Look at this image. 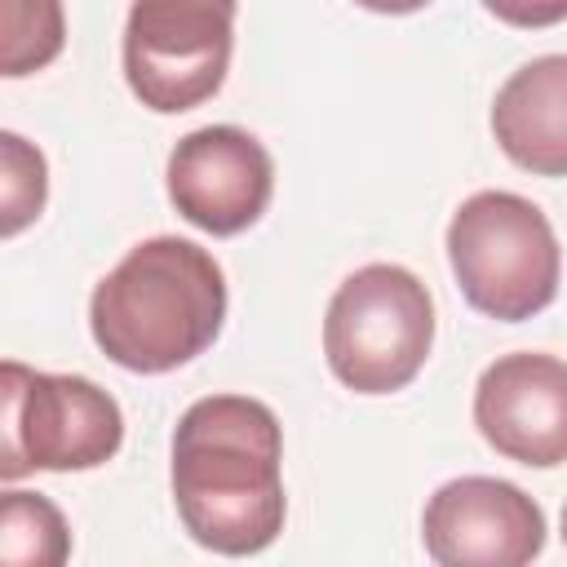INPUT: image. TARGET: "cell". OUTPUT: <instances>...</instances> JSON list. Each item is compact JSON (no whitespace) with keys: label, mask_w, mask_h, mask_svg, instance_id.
Here are the masks:
<instances>
[{"label":"cell","mask_w":567,"mask_h":567,"mask_svg":"<svg viewBox=\"0 0 567 567\" xmlns=\"http://www.w3.org/2000/svg\"><path fill=\"white\" fill-rule=\"evenodd\" d=\"M230 44L235 4L226 0L133 4L124 22V80L142 106L177 115L221 89Z\"/></svg>","instance_id":"6"},{"label":"cell","mask_w":567,"mask_h":567,"mask_svg":"<svg viewBox=\"0 0 567 567\" xmlns=\"http://www.w3.org/2000/svg\"><path fill=\"white\" fill-rule=\"evenodd\" d=\"M474 425L509 461L549 470L567 461V363L518 350L483 368L474 385Z\"/></svg>","instance_id":"9"},{"label":"cell","mask_w":567,"mask_h":567,"mask_svg":"<svg viewBox=\"0 0 567 567\" xmlns=\"http://www.w3.org/2000/svg\"><path fill=\"white\" fill-rule=\"evenodd\" d=\"M164 177L173 208L208 235L248 230L266 213L275 190L270 151L235 124H208L186 133L173 146Z\"/></svg>","instance_id":"8"},{"label":"cell","mask_w":567,"mask_h":567,"mask_svg":"<svg viewBox=\"0 0 567 567\" xmlns=\"http://www.w3.org/2000/svg\"><path fill=\"white\" fill-rule=\"evenodd\" d=\"M492 137L518 168L567 177V53L532 58L496 89Z\"/></svg>","instance_id":"10"},{"label":"cell","mask_w":567,"mask_h":567,"mask_svg":"<svg viewBox=\"0 0 567 567\" xmlns=\"http://www.w3.org/2000/svg\"><path fill=\"white\" fill-rule=\"evenodd\" d=\"M71 527L62 509L40 496L9 487L0 496V567H66Z\"/></svg>","instance_id":"11"},{"label":"cell","mask_w":567,"mask_h":567,"mask_svg":"<svg viewBox=\"0 0 567 567\" xmlns=\"http://www.w3.org/2000/svg\"><path fill=\"white\" fill-rule=\"evenodd\" d=\"M447 261L465 301L501 323L540 315L563 270L549 217L514 190H478L452 213Z\"/></svg>","instance_id":"3"},{"label":"cell","mask_w":567,"mask_h":567,"mask_svg":"<svg viewBox=\"0 0 567 567\" xmlns=\"http://www.w3.org/2000/svg\"><path fill=\"white\" fill-rule=\"evenodd\" d=\"M421 540L439 567H532L545 549V514L523 487L465 474L425 501Z\"/></svg>","instance_id":"7"},{"label":"cell","mask_w":567,"mask_h":567,"mask_svg":"<svg viewBox=\"0 0 567 567\" xmlns=\"http://www.w3.org/2000/svg\"><path fill=\"white\" fill-rule=\"evenodd\" d=\"M226 319V275L208 248L155 235L133 244L89 297L97 350L128 372H173L204 354Z\"/></svg>","instance_id":"2"},{"label":"cell","mask_w":567,"mask_h":567,"mask_svg":"<svg viewBox=\"0 0 567 567\" xmlns=\"http://www.w3.org/2000/svg\"><path fill=\"white\" fill-rule=\"evenodd\" d=\"M0 478L13 483L31 470H93L124 443L120 403L89 377L35 372L18 359L0 368Z\"/></svg>","instance_id":"5"},{"label":"cell","mask_w":567,"mask_h":567,"mask_svg":"<svg viewBox=\"0 0 567 567\" xmlns=\"http://www.w3.org/2000/svg\"><path fill=\"white\" fill-rule=\"evenodd\" d=\"M0 66L4 75L40 71L62 49V9L58 4H0Z\"/></svg>","instance_id":"13"},{"label":"cell","mask_w":567,"mask_h":567,"mask_svg":"<svg viewBox=\"0 0 567 567\" xmlns=\"http://www.w3.org/2000/svg\"><path fill=\"white\" fill-rule=\"evenodd\" d=\"M434 301L430 288L394 261H372L346 275L328 301L323 354L354 394H394L430 359Z\"/></svg>","instance_id":"4"},{"label":"cell","mask_w":567,"mask_h":567,"mask_svg":"<svg viewBox=\"0 0 567 567\" xmlns=\"http://www.w3.org/2000/svg\"><path fill=\"white\" fill-rule=\"evenodd\" d=\"M173 501L195 545L248 558L279 540L284 434L279 416L248 394L195 399L173 430Z\"/></svg>","instance_id":"1"},{"label":"cell","mask_w":567,"mask_h":567,"mask_svg":"<svg viewBox=\"0 0 567 567\" xmlns=\"http://www.w3.org/2000/svg\"><path fill=\"white\" fill-rule=\"evenodd\" d=\"M563 540H567V505H563Z\"/></svg>","instance_id":"14"},{"label":"cell","mask_w":567,"mask_h":567,"mask_svg":"<svg viewBox=\"0 0 567 567\" xmlns=\"http://www.w3.org/2000/svg\"><path fill=\"white\" fill-rule=\"evenodd\" d=\"M49 195V173H44V155L18 137V133H0V235L13 239L22 226H31L44 208Z\"/></svg>","instance_id":"12"}]
</instances>
